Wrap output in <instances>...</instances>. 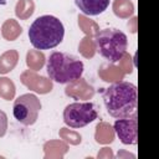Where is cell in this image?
Returning a JSON list of instances; mask_svg holds the SVG:
<instances>
[{"mask_svg": "<svg viewBox=\"0 0 159 159\" xmlns=\"http://www.w3.org/2000/svg\"><path fill=\"white\" fill-rule=\"evenodd\" d=\"M104 107L113 118H124L135 114L138 94L137 86L120 81L112 83L102 94Z\"/></svg>", "mask_w": 159, "mask_h": 159, "instance_id": "cell-1", "label": "cell"}, {"mask_svg": "<svg viewBox=\"0 0 159 159\" xmlns=\"http://www.w3.org/2000/svg\"><path fill=\"white\" fill-rule=\"evenodd\" d=\"M83 70V62L78 57L67 52L53 51L46 62L48 77L60 84H66L80 80Z\"/></svg>", "mask_w": 159, "mask_h": 159, "instance_id": "cell-3", "label": "cell"}, {"mask_svg": "<svg viewBox=\"0 0 159 159\" xmlns=\"http://www.w3.org/2000/svg\"><path fill=\"white\" fill-rule=\"evenodd\" d=\"M98 113L92 102H73L63 109V122L71 128H82L97 119Z\"/></svg>", "mask_w": 159, "mask_h": 159, "instance_id": "cell-5", "label": "cell"}, {"mask_svg": "<svg viewBox=\"0 0 159 159\" xmlns=\"http://www.w3.org/2000/svg\"><path fill=\"white\" fill-rule=\"evenodd\" d=\"M114 132L119 140L125 145H134L137 144V130H138V120L137 113L124 118H117L113 124Z\"/></svg>", "mask_w": 159, "mask_h": 159, "instance_id": "cell-7", "label": "cell"}, {"mask_svg": "<svg viewBox=\"0 0 159 159\" xmlns=\"http://www.w3.org/2000/svg\"><path fill=\"white\" fill-rule=\"evenodd\" d=\"M96 50L108 62H118L127 52V35L118 29H103L96 34Z\"/></svg>", "mask_w": 159, "mask_h": 159, "instance_id": "cell-4", "label": "cell"}, {"mask_svg": "<svg viewBox=\"0 0 159 159\" xmlns=\"http://www.w3.org/2000/svg\"><path fill=\"white\" fill-rule=\"evenodd\" d=\"M63 36V24L52 15L36 17L29 29V40L37 50H51L58 46L62 42Z\"/></svg>", "mask_w": 159, "mask_h": 159, "instance_id": "cell-2", "label": "cell"}, {"mask_svg": "<svg viewBox=\"0 0 159 159\" xmlns=\"http://www.w3.org/2000/svg\"><path fill=\"white\" fill-rule=\"evenodd\" d=\"M41 102L34 93H25L19 96L12 106V114L15 119L22 125H32L39 117Z\"/></svg>", "mask_w": 159, "mask_h": 159, "instance_id": "cell-6", "label": "cell"}, {"mask_svg": "<svg viewBox=\"0 0 159 159\" xmlns=\"http://www.w3.org/2000/svg\"><path fill=\"white\" fill-rule=\"evenodd\" d=\"M6 128H7V118H6V114L2 111H0V137L5 135Z\"/></svg>", "mask_w": 159, "mask_h": 159, "instance_id": "cell-9", "label": "cell"}, {"mask_svg": "<svg viewBox=\"0 0 159 159\" xmlns=\"http://www.w3.org/2000/svg\"><path fill=\"white\" fill-rule=\"evenodd\" d=\"M111 0H75L76 6L88 16H96L102 14L109 6Z\"/></svg>", "mask_w": 159, "mask_h": 159, "instance_id": "cell-8", "label": "cell"}]
</instances>
